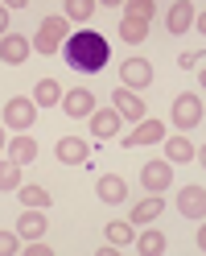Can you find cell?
<instances>
[{
	"mask_svg": "<svg viewBox=\"0 0 206 256\" xmlns=\"http://www.w3.org/2000/svg\"><path fill=\"white\" fill-rule=\"evenodd\" d=\"M136 252H140V256H157V252H165V236H161V232H145V236L136 240Z\"/></svg>",
	"mask_w": 206,
	"mask_h": 256,
	"instance_id": "603a6c76",
	"label": "cell"
},
{
	"mask_svg": "<svg viewBox=\"0 0 206 256\" xmlns=\"http://www.w3.org/2000/svg\"><path fill=\"white\" fill-rule=\"evenodd\" d=\"M153 83V66L145 58H128V62H120V87H128V91H140V87H149Z\"/></svg>",
	"mask_w": 206,
	"mask_h": 256,
	"instance_id": "52a82bcc",
	"label": "cell"
},
{
	"mask_svg": "<svg viewBox=\"0 0 206 256\" xmlns=\"http://www.w3.org/2000/svg\"><path fill=\"white\" fill-rule=\"evenodd\" d=\"M91 12H95V0H70V4H66V17L70 21H87Z\"/></svg>",
	"mask_w": 206,
	"mask_h": 256,
	"instance_id": "484cf974",
	"label": "cell"
},
{
	"mask_svg": "<svg viewBox=\"0 0 206 256\" xmlns=\"http://www.w3.org/2000/svg\"><path fill=\"white\" fill-rule=\"evenodd\" d=\"M91 132L99 136V140H112L120 132V112L116 108H95L91 112Z\"/></svg>",
	"mask_w": 206,
	"mask_h": 256,
	"instance_id": "ba28073f",
	"label": "cell"
},
{
	"mask_svg": "<svg viewBox=\"0 0 206 256\" xmlns=\"http://www.w3.org/2000/svg\"><path fill=\"white\" fill-rule=\"evenodd\" d=\"M165 162H194V145L186 136H169L165 140Z\"/></svg>",
	"mask_w": 206,
	"mask_h": 256,
	"instance_id": "44dd1931",
	"label": "cell"
},
{
	"mask_svg": "<svg viewBox=\"0 0 206 256\" xmlns=\"http://www.w3.org/2000/svg\"><path fill=\"white\" fill-rule=\"evenodd\" d=\"M17 232H21L25 240H41V236H45V219L37 215V206H29V211L17 219Z\"/></svg>",
	"mask_w": 206,
	"mask_h": 256,
	"instance_id": "ffe728a7",
	"label": "cell"
},
{
	"mask_svg": "<svg viewBox=\"0 0 206 256\" xmlns=\"http://www.w3.org/2000/svg\"><path fill=\"white\" fill-rule=\"evenodd\" d=\"M112 100H116V112H120L124 120H145V100H140L136 91L116 87V91H112Z\"/></svg>",
	"mask_w": 206,
	"mask_h": 256,
	"instance_id": "30bf717a",
	"label": "cell"
},
{
	"mask_svg": "<svg viewBox=\"0 0 206 256\" xmlns=\"http://www.w3.org/2000/svg\"><path fill=\"white\" fill-rule=\"evenodd\" d=\"M4 34H8V8L0 4V38H4Z\"/></svg>",
	"mask_w": 206,
	"mask_h": 256,
	"instance_id": "4dcf8cb0",
	"label": "cell"
},
{
	"mask_svg": "<svg viewBox=\"0 0 206 256\" xmlns=\"http://www.w3.org/2000/svg\"><path fill=\"white\" fill-rule=\"evenodd\" d=\"M178 62H182L186 70H202V54H194V50H186V54H182Z\"/></svg>",
	"mask_w": 206,
	"mask_h": 256,
	"instance_id": "f546056e",
	"label": "cell"
},
{
	"mask_svg": "<svg viewBox=\"0 0 206 256\" xmlns=\"http://www.w3.org/2000/svg\"><path fill=\"white\" fill-rule=\"evenodd\" d=\"M17 190H21V202L25 206H37V211H41V206H50V194H45L41 186H17Z\"/></svg>",
	"mask_w": 206,
	"mask_h": 256,
	"instance_id": "d4e9b609",
	"label": "cell"
},
{
	"mask_svg": "<svg viewBox=\"0 0 206 256\" xmlns=\"http://www.w3.org/2000/svg\"><path fill=\"white\" fill-rule=\"evenodd\" d=\"M169 116H173V124H178V128H198V124H202V116H206L202 95H198V91L178 95V100H173V108H169Z\"/></svg>",
	"mask_w": 206,
	"mask_h": 256,
	"instance_id": "3957f363",
	"label": "cell"
},
{
	"mask_svg": "<svg viewBox=\"0 0 206 256\" xmlns=\"http://www.w3.org/2000/svg\"><path fill=\"white\" fill-rule=\"evenodd\" d=\"M194 4L190 0H178V4H169V34H186L190 25H194Z\"/></svg>",
	"mask_w": 206,
	"mask_h": 256,
	"instance_id": "2e32d148",
	"label": "cell"
},
{
	"mask_svg": "<svg viewBox=\"0 0 206 256\" xmlns=\"http://www.w3.org/2000/svg\"><path fill=\"white\" fill-rule=\"evenodd\" d=\"M58 162H66V166H83V162H87V140H78V136H62V140H58Z\"/></svg>",
	"mask_w": 206,
	"mask_h": 256,
	"instance_id": "9a60e30c",
	"label": "cell"
},
{
	"mask_svg": "<svg viewBox=\"0 0 206 256\" xmlns=\"http://www.w3.org/2000/svg\"><path fill=\"white\" fill-rule=\"evenodd\" d=\"M29 58V38L21 34H4L0 38V62H8V66H17V62Z\"/></svg>",
	"mask_w": 206,
	"mask_h": 256,
	"instance_id": "7c38bea8",
	"label": "cell"
},
{
	"mask_svg": "<svg viewBox=\"0 0 206 256\" xmlns=\"http://www.w3.org/2000/svg\"><path fill=\"white\" fill-rule=\"evenodd\" d=\"M21 244H17V236H8V232H0V256H12Z\"/></svg>",
	"mask_w": 206,
	"mask_h": 256,
	"instance_id": "83f0119b",
	"label": "cell"
},
{
	"mask_svg": "<svg viewBox=\"0 0 206 256\" xmlns=\"http://www.w3.org/2000/svg\"><path fill=\"white\" fill-rule=\"evenodd\" d=\"M33 116H37V104L29 95H12L4 104V124L8 128H33Z\"/></svg>",
	"mask_w": 206,
	"mask_h": 256,
	"instance_id": "8992f818",
	"label": "cell"
},
{
	"mask_svg": "<svg viewBox=\"0 0 206 256\" xmlns=\"http://www.w3.org/2000/svg\"><path fill=\"white\" fill-rule=\"evenodd\" d=\"M107 244H116V248L132 244V223H124V219H112V223H107Z\"/></svg>",
	"mask_w": 206,
	"mask_h": 256,
	"instance_id": "7402d4cb",
	"label": "cell"
},
{
	"mask_svg": "<svg viewBox=\"0 0 206 256\" xmlns=\"http://www.w3.org/2000/svg\"><path fill=\"white\" fill-rule=\"evenodd\" d=\"M62 108H66V116L83 120V116H91V112H95V95H91L87 87H74V91L62 95Z\"/></svg>",
	"mask_w": 206,
	"mask_h": 256,
	"instance_id": "8fae6325",
	"label": "cell"
},
{
	"mask_svg": "<svg viewBox=\"0 0 206 256\" xmlns=\"http://www.w3.org/2000/svg\"><path fill=\"white\" fill-rule=\"evenodd\" d=\"M169 182H173V166L165 162V157H161V162H145V166H140V186H145L149 194H165Z\"/></svg>",
	"mask_w": 206,
	"mask_h": 256,
	"instance_id": "277c9868",
	"label": "cell"
},
{
	"mask_svg": "<svg viewBox=\"0 0 206 256\" xmlns=\"http://www.w3.org/2000/svg\"><path fill=\"white\" fill-rule=\"evenodd\" d=\"M0 149H8V136H4V128H0Z\"/></svg>",
	"mask_w": 206,
	"mask_h": 256,
	"instance_id": "1f68e13d",
	"label": "cell"
},
{
	"mask_svg": "<svg viewBox=\"0 0 206 256\" xmlns=\"http://www.w3.org/2000/svg\"><path fill=\"white\" fill-rule=\"evenodd\" d=\"M25 252H29V256H50L54 248L45 244V240H29V244H25Z\"/></svg>",
	"mask_w": 206,
	"mask_h": 256,
	"instance_id": "f1b7e54d",
	"label": "cell"
},
{
	"mask_svg": "<svg viewBox=\"0 0 206 256\" xmlns=\"http://www.w3.org/2000/svg\"><path fill=\"white\" fill-rule=\"evenodd\" d=\"M95 194H99L103 202H124L128 198V182H124L120 174H103V178L95 182Z\"/></svg>",
	"mask_w": 206,
	"mask_h": 256,
	"instance_id": "4fadbf2b",
	"label": "cell"
},
{
	"mask_svg": "<svg viewBox=\"0 0 206 256\" xmlns=\"http://www.w3.org/2000/svg\"><path fill=\"white\" fill-rule=\"evenodd\" d=\"M178 211L186 219H198L202 223V215H206V190L202 186H186L182 194H178Z\"/></svg>",
	"mask_w": 206,
	"mask_h": 256,
	"instance_id": "9c48e42d",
	"label": "cell"
},
{
	"mask_svg": "<svg viewBox=\"0 0 206 256\" xmlns=\"http://www.w3.org/2000/svg\"><path fill=\"white\" fill-rule=\"evenodd\" d=\"M161 211H165V198H161V194H153V198H145V202H136V206H132V228H145V223H153Z\"/></svg>",
	"mask_w": 206,
	"mask_h": 256,
	"instance_id": "e0dca14e",
	"label": "cell"
},
{
	"mask_svg": "<svg viewBox=\"0 0 206 256\" xmlns=\"http://www.w3.org/2000/svg\"><path fill=\"white\" fill-rule=\"evenodd\" d=\"M62 42H66V17H45L41 29L33 34V42H29V50L41 54V58H50V54H58Z\"/></svg>",
	"mask_w": 206,
	"mask_h": 256,
	"instance_id": "7a4b0ae2",
	"label": "cell"
},
{
	"mask_svg": "<svg viewBox=\"0 0 206 256\" xmlns=\"http://www.w3.org/2000/svg\"><path fill=\"white\" fill-rule=\"evenodd\" d=\"M157 140H165V124L161 120H136V128L128 136H120L124 149H140V145H157Z\"/></svg>",
	"mask_w": 206,
	"mask_h": 256,
	"instance_id": "5b68a950",
	"label": "cell"
},
{
	"mask_svg": "<svg viewBox=\"0 0 206 256\" xmlns=\"http://www.w3.org/2000/svg\"><path fill=\"white\" fill-rule=\"evenodd\" d=\"M8 162H17V166H29V162H37V140L33 136H12L8 140Z\"/></svg>",
	"mask_w": 206,
	"mask_h": 256,
	"instance_id": "5bb4252c",
	"label": "cell"
},
{
	"mask_svg": "<svg viewBox=\"0 0 206 256\" xmlns=\"http://www.w3.org/2000/svg\"><path fill=\"white\" fill-rule=\"evenodd\" d=\"M124 12H132V17H145V21H153V17H157V4H153V0H132V4H124Z\"/></svg>",
	"mask_w": 206,
	"mask_h": 256,
	"instance_id": "4316f807",
	"label": "cell"
},
{
	"mask_svg": "<svg viewBox=\"0 0 206 256\" xmlns=\"http://www.w3.org/2000/svg\"><path fill=\"white\" fill-rule=\"evenodd\" d=\"M120 38L124 42H132V46H140L149 38V21L145 17H132V12H124V21H120Z\"/></svg>",
	"mask_w": 206,
	"mask_h": 256,
	"instance_id": "ac0fdd59",
	"label": "cell"
},
{
	"mask_svg": "<svg viewBox=\"0 0 206 256\" xmlns=\"http://www.w3.org/2000/svg\"><path fill=\"white\" fill-rule=\"evenodd\" d=\"M21 186V166L17 162H0V190H17Z\"/></svg>",
	"mask_w": 206,
	"mask_h": 256,
	"instance_id": "cb8c5ba5",
	"label": "cell"
},
{
	"mask_svg": "<svg viewBox=\"0 0 206 256\" xmlns=\"http://www.w3.org/2000/svg\"><path fill=\"white\" fill-rule=\"evenodd\" d=\"M107 42L95 34V29H78V34H70L66 38V62L74 70H87V74H95V70H103L107 66Z\"/></svg>",
	"mask_w": 206,
	"mask_h": 256,
	"instance_id": "6da1fadb",
	"label": "cell"
},
{
	"mask_svg": "<svg viewBox=\"0 0 206 256\" xmlns=\"http://www.w3.org/2000/svg\"><path fill=\"white\" fill-rule=\"evenodd\" d=\"M33 104L37 108H58L62 104V87L54 83V78H41V83L33 87Z\"/></svg>",
	"mask_w": 206,
	"mask_h": 256,
	"instance_id": "d6986e66",
	"label": "cell"
}]
</instances>
